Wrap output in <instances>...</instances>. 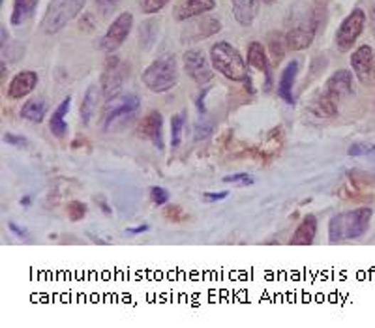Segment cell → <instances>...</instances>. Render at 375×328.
Here are the masks:
<instances>
[{
	"instance_id": "6da1fadb",
	"label": "cell",
	"mask_w": 375,
	"mask_h": 328,
	"mask_svg": "<svg viewBox=\"0 0 375 328\" xmlns=\"http://www.w3.org/2000/svg\"><path fill=\"white\" fill-rule=\"evenodd\" d=\"M374 211L370 206H359L353 211L334 214L329 221V242L339 244V242L356 240L364 236L370 229Z\"/></svg>"
},
{
	"instance_id": "7a4b0ae2",
	"label": "cell",
	"mask_w": 375,
	"mask_h": 328,
	"mask_svg": "<svg viewBox=\"0 0 375 328\" xmlns=\"http://www.w3.org/2000/svg\"><path fill=\"white\" fill-rule=\"evenodd\" d=\"M211 62L214 70L229 81L244 83L252 78L248 60L229 41H218L211 47Z\"/></svg>"
},
{
	"instance_id": "3957f363",
	"label": "cell",
	"mask_w": 375,
	"mask_h": 328,
	"mask_svg": "<svg viewBox=\"0 0 375 328\" xmlns=\"http://www.w3.org/2000/svg\"><path fill=\"white\" fill-rule=\"evenodd\" d=\"M141 81L150 92H169L179 83V66H176L175 55H164V57L156 58L154 62H150L141 73Z\"/></svg>"
},
{
	"instance_id": "277c9868",
	"label": "cell",
	"mask_w": 375,
	"mask_h": 328,
	"mask_svg": "<svg viewBox=\"0 0 375 328\" xmlns=\"http://www.w3.org/2000/svg\"><path fill=\"white\" fill-rule=\"evenodd\" d=\"M87 0H51L41 21V31L53 36L81 14Z\"/></svg>"
},
{
	"instance_id": "5b68a950",
	"label": "cell",
	"mask_w": 375,
	"mask_h": 328,
	"mask_svg": "<svg viewBox=\"0 0 375 328\" xmlns=\"http://www.w3.org/2000/svg\"><path fill=\"white\" fill-rule=\"evenodd\" d=\"M366 26V14L364 10H353L349 16L345 17L339 25L338 32H336V47H338L339 53H349L353 47H355L356 40L360 38V34L364 32Z\"/></svg>"
},
{
	"instance_id": "8992f818",
	"label": "cell",
	"mask_w": 375,
	"mask_h": 328,
	"mask_svg": "<svg viewBox=\"0 0 375 328\" xmlns=\"http://www.w3.org/2000/svg\"><path fill=\"white\" fill-rule=\"evenodd\" d=\"M141 105V100L135 94H122V96L113 97V103L109 102L103 115V129L111 132L119 122L130 118Z\"/></svg>"
},
{
	"instance_id": "52a82bcc",
	"label": "cell",
	"mask_w": 375,
	"mask_h": 328,
	"mask_svg": "<svg viewBox=\"0 0 375 328\" xmlns=\"http://www.w3.org/2000/svg\"><path fill=\"white\" fill-rule=\"evenodd\" d=\"M132 26H134V16L130 11H124L120 14L117 19L109 25L107 32L100 38L98 41V49L105 51L107 55H113L120 46H122L128 34L132 32Z\"/></svg>"
},
{
	"instance_id": "ba28073f",
	"label": "cell",
	"mask_w": 375,
	"mask_h": 328,
	"mask_svg": "<svg viewBox=\"0 0 375 328\" xmlns=\"http://www.w3.org/2000/svg\"><path fill=\"white\" fill-rule=\"evenodd\" d=\"M124 75H126V66L117 55H109L103 66L102 79H100V88H102L103 97L111 102L113 97L119 96L120 88H122Z\"/></svg>"
},
{
	"instance_id": "9c48e42d",
	"label": "cell",
	"mask_w": 375,
	"mask_h": 328,
	"mask_svg": "<svg viewBox=\"0 0 375 328\" xmlns=\"http://www.w3.org/2000/svg\"><path fill=\"white\" fill-rule=\"evenodd\" d=\"M184 70L188 73V78L191 79L197 85H208L214 78V66H212V62L206 60L205 53L201 51V49H188L184 53Z\"/></svg>"
},
{
	"instance_id": "30bf717a",
	"label": "cell",
	"mask_w": 375,
	"mask_h": 328,
	"mask_svg": "<svg viewBox=\"0 0 375 328\" xmlns=\"http://www.w3.org/2000/svg\"><path fill=\"white\" fill-rule=\"evenodd\" d=\"M351 68L362 85H371L375 81V53L368 43L351 53Z\"/></svg>"
},
{
	"instance_id": "8fae6325",
	"label": "cell",
	"mask_w": 375,
	"mask_h": 328,
	"mask_svg": "<svg viewBox=\"0 0 375 328\" xmlns=\"http://www.w3.org/2000/svg\"><path fill=\"white\" fill-rule=\"evenodd\" d=\"M221 31V23L216 17H197L196 21L188 23L184 31H182V43H197L206 38L214 36L216 32Z\"/></svg>"
},
{
	"instance_id": "7c38bea8",
	"label": "cell",
	"mask_w": 375,
	"mask_h": 328,
	"mask_svg": "<svg viewBox=\"0 0 375 328\" xmlns=\"http://www.w3.org/2000/svg\"><path fill=\"white\" fill-rule=\"evenodd\" d=\"M137 135L152 141L158 150H164V115L159 111H150L149 115H144L137 126Z\"/></svg>"
},
{
	"instance_id": "4fadbf2b",
	"label": "cell",
	"mask_w": 375,
	"mask_h": 328,
	"mask_svg": "<svg viewBox=\"0 0 375 328\" xmlns=\"http://www.w3.org/2000/svg\"><path fill=\"white\" fill-rule=\"evenodd\" d=\"M315 32H317V19H315V17H310V19L298 23L297 26H293V28L285 34L287 47L289 49H293V51H302V49L312 46Z\"/></svg>"
},
{
	"instance_id": "5bb4252c",
	"label": "cell",
	"mask_w": 375,
	"mask_h": 328,
	"mask_svg": "<svg viewBox=\"0 0 375 328\" xmlns=\"http://www.w3.org/2000/svg\"><path fill=\"white\" fill-rule=\"evenodd\" d=\"M38 78L36 72L32 70H23V72L16 73L11 81L8 83V88H6V96L10 100H23L25 96L34 92V88L38 87Z\"/></svg>"
},
{
	"instance_id": "9a60e30c",
	"label": "cell",
	"mask_w": 375,
	"mask_h": 328,
	"mask_svg": "<svg viewBox=\"0 0 375 328\" xmlns=\"http://www.w3.org/2000/svg\"><path fill=\"white\" fill-rule=\"evenodd\" d=\"M324 92L332 96L336 102H342L345 97H349L351 94L355 92L353 90V72L349 70H338L327 79L324 83Z\"/></svg>"
},
{
	"instance_id": "2e32d148",
	"label": "cell",
	"mask_w": 375,
	"mask_h": 328,
	"mask_svg": "<svg viewBox=\"0 0 375 328\" xmlns=\"http://www.w3.org/2000/svg\"><path fill=\"white\" fill-rule=\"evenodd\" d=\"M246 60H248V66L265 73V85H263V90H265V92H270V88H273L270 62H268L267 51H265L263 43H259V41H252V43L248 46Z\"/></svg>"
},
{
	"instance_id": "e0dca14e",
	"label": "cell",
	"mask_w": 375,
	"mask_h": 328,
	"mask_svg": "<svg viewBox=\"0 0 375 328\" xmlns=\"http://www.w3.org/2000/svg\"><path fill=\"white\" fill-rule=\"evenodd\" d=\"M317 216L306 214L300 220L297 229H295L293 236H291V244L293 246H312L315 240V235H317Z\"/></svg>"
},
{
	"instance_id": "ac0fdd59",
	"label": "cell",
	"mask_w": 375,
	"mask_h": 328,
	"mask_svg": "<svg viewBox=\"0 0 375 328\" xmlns=\"http://www.w3.org/2000/svg\"><path fill=\"white\" fill-rule=\"evenodd\" d=\"M297 73H298V60H291L287 66L282 70V75H280V81H278V96L282 97L287 105H293L295 103L293 87H295V79H297Z\"/></svg>"
},
{
	"instance_id": "d6986e66",
	"label": "cell",
	"mask_w": 375,
	"mask_h": 328,
	"mask_svg": "<svg viewBox=\"0 0 375 328\" xmlns=\"http://www.w3.org/2000/svg\"><path fill=\"white\" fill-rule=\"evenodd\" d=\"M216 8V0H184L176 10V21H190Z\"/></svg>"
},
{
	"instance_id": "ffe728a7",
	"label": "cell",
	"mask_w": 375,
	"mask_h": 328,
	"mask_svg": "<svg viewBox=\"0 0 375 328\" xmlns=\"http://www.w3.org/2000/svg\"><path fill=\"white\" fill-rule=\"evenodd\" d=\"M259 2H261V0H233L231 11H233V17L237 19L238 25L242 26L252 25L257 17Z\"/></svg>"
},
{
	"instance_id": "44dd1931",
	"label": "cell",
	"mask_w": 375,
	"mask_h": 328,
	"mask_svg": "<svg viewBox=\"0 0 375 328\" xmlns=\"http://www.w3.org/2000/svg\"><path fill=\"white\" fill-rule=\"evenodd\" d=\"M70 105H72V97L68 96L64 97L58 107L53 111L51 120H49V129L51 134L58 139H64L68 135V124H66V115L70 111Z\"/></svg>"
},
{
	"instance_id": "7402d4cb",
	"label": "cell",
	"mask_w": 375,
	"mask_h": 328,
	"mask_svg": "<svg viewBox=\"0 0 375 328\" xmlns=\"http://www.w3.org/2000/svg\"><path fill=\"white\" fill-rule=\"evenodd\" d=\"M100 92H102V88H98L96 85H90L87 88V92L83 96L81 107H79V115H81V120L85 126L93 122L94 115L98 111V103H100Z\"/></svg>"
},
{
	"instance_id": "603a6c76",
	"label": "cell",
	"mask_w": 375,
	"mask_h": 328,
	"mask_svg": "<svg viewBox=\"0 0 375 328\" xmlns=\"http://www.w3.org/2000/svg\"><path fill=\"white\" fill-rule=\"evenodd\" d=\"M310 111L319 118H332L338 115V102H336L334 97L329 96V94L319 92L317 96L310 102Z\"/></svg>"
},
{
	"instance_id": "cb8c5ba5",
	"label": "cell",
	"mask_w": 375,
	"mask_h": 328,
	"mask_svg": "<svg viewBox=\"0 0 375 328\" xmlns=\"http://www.w3.org/2000/svg\"><path fill=\"white\" fill-rule=\"evenodd\" d=\"M46 113H47V103L46 100L40 96L26 100V102L23 103V107H21V118H25V120L34 124L43 122Z\"/></svg>"
},
{
	"instance_id": "d4e9b609",
	"label": "cell",
	"mask_w": 375,
	"mask_h": 328,
	"mask_svg": "<svg viewBox=\"0 0 375 328\" xmlns=\"http://www.w3.org/2000/svg\"><path fill=\"white\" fill-rule=\"evenodd\" d=\"M38 0H14V10H11V25H23L26 21L34 16V10H36Z\"/></svg>"
},
{
	"instance_id": "484cf974",
	"label": "cell",
	"mask_w": 375,
	"mask_h": 328,
	"mask_svg": "<svg viewBox=\"0 0 375 328\" xmlns=\"http://www.w3.org/2000/svg\"><path fill=\"white\" fill-rule=\"evenodd\" d=\"M156 38H158V23L156 21H144L141 28H139V46L144 51H149L154 46Z\"/></svg>"
},
{
	"instance_id": "4316f807",
	"label": "cell",
	"mask_w": 375,
	"mask_h": 328,
	"mask_svg": "<svg viewBox=\"0 0 375 328\" xmlns=\"http://www.w3.org/2000/svg\"><path fill=\"white\" fill-rule=\"evenodd\" d=\"M285 47H287L285 36L278 34V32L270 34V38H268V51H270V58H273L274 64H280V60L285 55Z\"/></svg>"
},
{
	"instance_id": "83f0119b",
	"label": "cell",
	"mask_w": 375,
	"mask_h": 328,
	"mask_svg": "<svg viewBox=\"0 0 375 328\" xmlns=\"http://www.w3.org/2000/svg\"><path fill=\"white\" fill-rule=\"evenodd\" d=\"M184 122H186V115L179 113L171 117V147L176 149L180 143H182V132H184Z\"/></svg>"
},
{
	"instance_id": "f1b7e54d",
	"label": "cell",
	"mask_w": 375,
	"mask_h": 328,
	"mask_svg": "<svg viewBox=\"0 0 375 328\" xmlns=\"http://www.w3.org/2000/svg\"><path fill=\"white\" fill-rule=\"evenodd\" d=\"M214 129H216L214 120L206 117V113L199 115V120L196 122V132H194L196 134V141H203V139L211 137L214 134Z\"/></svg>"
},
{
	"instance_id": "f546056e",
	"label": "cell",
	"mask_w": 375,
	"mask_h": 328,
	"mask_svg": "<svg viewBox=\"0 0 375 328\" xmlns=\"http://www.w3.org/2000/svg\"><path fill=\"white\" fill-rule=\"evenodd\" d=\"M171 0H141L139 2V8L143 11L144 16H152V14H158L169 4Z\"/></svg>"
},
{
	"instance_id": "4dcf8cb0",
	"label": "cell",
	"mask_w": 375,
	"mask_h": 328,
	"mask_svg": "<svg viewBox=\"0 0 375 328\" xmlns=\"http://www.w3.org/2000/svg\"><path fill=\"white\" fill-rule=\"evenodd\" d=\"M68 218L72 221H81L85 216H87V205L81 203V201H70L66 206Z\"/></svg>"
},
{
	"instance_id": "1f68e13d",
	"label": "cell",
	"mask_w": 375,
	"mask_h": 328,
	"mask_svg": "<svg viewBox=\"0 0 375 328\" xmlns=\"http://www.w3.org/2000/svg\"><path fill=\"white\" fill-rule=\"evenodd\" d=\"M150 201L154 203L156 206L167 205V201H169V191L162 188V186H152L150 188Z\"/></svg>"
},
{
	"instance_id": "d6a6232c",
	"label": "cell",
	"mask_w": 375,
	"mask_h": 328,
	"mask_svg": "<svg viewBox=\"0 0 375 328\" xmlns=\"http://www.w3.org/2000/svg\"><path fill=\"white\" fill-rule=\"evenodd\" d=\"M223 182L226 184H241V186H252L253 184V176L248 173H235V174H227L223 176Z\"/></svg>"
},
{
	"instance_id": "836d02e7",
	"label": "cell",
	"mask_w": 375,
	"mask_h": 328,
	"mask_svg": "<svg viewBox=\"0 0 375 328\" xmlns=\"http://www.w3.org/2000/svg\"><path fill=\"white\" fill-rule=\"evenodd\" d=\"M164 216L169 221H175V223H179V221H184L186 218H188V216H186V212H182V208H180L179 205H167L165 206Z\"/></svg>"
},
{
	"instance_id": "e575fe53",
	"label": "cell",
	"mask_w": 375,
	"mask_h": 328,
	"mask_svg": "<svg viewBox=\"0 0 375 328\" xmlns=\"http://www.w3.org/2000/svg\"><path fill=\"white\" fill-rule=\"evenodd\" d=\"M119 4H120V0H96V8H98L102 16H109V14H113Z\"/></svg>"
},
{
	"instance_id": "d590c367",
	"label": "cell",
	"mask_w": 375,
	"mask_h": 328,
	"mask_svg": "<svg viewBox=\"0 0 375 328\" xmlns=\"http://www.w3.org/2000/svg\"><path fill=\"white\" fill-rule=\"evenodd\" d=\"M371 150H375L374 144L355 143V144H351L349 150H347V154L349 156H366V154H370Z\"/></svg>"
},
{
	"instance_id": "8d00e7d4",
	"label": "cell",
	"mask_w": 375,
	"mask_h": 328,
	"mask_svg": "<svg viewBox=\"0 0 375 328\" xmlns=\"http://www.w3.org/2000/svg\"><path fill=\"white\" fill-rule=\"evenodd\" d=\"M226 197H229V191L223 190V191H205L203 194V201L205 203H218V201H223Z\"/></svg>"
},
{
	"instance_id": "74e56055",
	"label": "cell",
	"mask_w": 375,
	"mask_h": 328,
	"mask_svg": "<svg viewBox=\"0 0 375 328\" xmlns=\"http://www.w3.org/2000/svg\"><path fill=\"white\" fill-rule=\"evenodd\" d=\"M4 143L6 144H14V147H26L28 144V141H26L23 135H16V134H4Z\"/></svg>"
},
{
	"instance_id": "f35d334b",
	"label": "cell",
	"mask_w": 375,
	"mask_h": 328,
	"mask_svg": "<svg viewBox=\"0 0 375 328\" xmlns=\"http://www.w3.org/2000/svg\"><path fill=\"white\" fill-rule=\"evenodd\" d=\"M8 229H10V231L14 233V235L19 236V238H26V235H28V233H26L25 227L17 226L16 221H10V223H8Z\"/></svg>"
},
{
	"instance_id": "ab89813d",
	"label": "cell",
	"mask_w": 375,
	"mask_h": 328,
	"mask_svg": "<svg viewBox=\"0 0 375 328\" xmlns=\"http://www.w3.org/2000/svg\"><path fill=\"white\" fill-rule=\"evenodd\" d=\"M206 94H208V88H203V90H201V94H199V97H197L196 105H197V111H199V115H205L206 113V109H205Z\"/></svg>"
},
{
	"instance_id": "60d3db41",
	"label": "cell",
	"mask_w": 375,
	"mask_h": 328,
	"mask_svg": "<svg viewBox=\"0 0 375 328\" xmlns=\"http://www.w3.org/2000/svg\"><path fill=\"white\" fill-rule=\"evenodd\" d=\"M96 205H100V208L103 211V214H107V216L111 214V206L105 203V199H103V197H96Z\"/></svg>"
},
{
	"instance_id": "b9f144b4",
	"label": "cell",
	"mask_w": 375,
	"mask_h": 328,
	"mask_svg": "<svg viewBox=\"0 0 375 328\" xmlns=\"http://www.w3.org/2000/svg\"><path fill=\"white\" fill-rule=\"evenodd\" d=\"M147 231H149V226H137L126 229V233H130V235H141V233H147Z\"/></svg>"
},
{
	"instance_id": "7bdbcfd3",
	"label": "cell",
	"mask_w": 375,
	"mask_h": 328,
	"mask_svg": "<svg viewBox=\"0 0 375 328\" xmlns=\"http://www.w3.org/2000/svg\"><path fill=\"white\" fill-rule=\"evenodd\" d=\"M370 26H371V32H374V36H375V4H374V8H371V17H370Z\"/></svg>"
},
{
	"instance_id": "ee69618b",
	"label": "cell",
	"mask_w": 375,
	"mask_h": 328,
	"mask_svg": "<svg viewBox=\"0 0 375 328\" xmlns=\"http://www.w3.org/2000/svg\"><path fill=\"white\" fill-rule=\"evenodd\" d=\"M31 203H32L31 195H26V197H23V199H21V205H23V206H28Z\"/></svg>"
},
{
	"instance_id": "f6af8a7d",
	"label": "cell",
	"mask_w": 375,
	"mask_h": 328,
	"mask_svg": "<svg viewBox=\"0 0 375 328\" xmlns=\"http://www.w3.org/2000/svg\"><path fill=\"white\" fill-rule=\"evenodd\" d=\"M261 2H265V4H273V2H276V0H261Z\"/></svg>"
}]
</instances>
